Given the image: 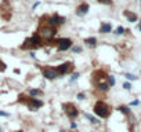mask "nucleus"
Wrapping results in <instances>:
<instances>
[{
  "label": "nucleus",
  "instance_id": "obj_1",
  "mask_svg": "<svg viewBox=\"0 0 141 132\" xmlns=\"http://www.w3.org/2000/svg\"><path fill=\"white\" fill-rule=\"evenodd\" d=\"M57 29L58 28H54L51 25H48L46 21H43L40 18L39 21V28H38V32L39 36L42 37L43 43H56V34H57Z\"/></svg>",
  "mask_w": 141,
  "mask_h": 132
},
{
  "label": "nucleus",
  "instance_id": "obj_2",
  "mask_svg": "<svg viewBox=\"0 0 141 132\" xmlns=\"http://www.w3.org/2000/svg\"><path fill=\"white\" fill-rule=\"evenodd\" d=\"M18 102L26 105L28 109L32 110V111H36L38 109H40V107L44 105V102H43V100L36 99L35 97H30V95H29V97H26V95H20V97H18Z\"/></svg>",
  "mask_w": 141,
  "mask_h": 132
},
{
  "label": "nucleus",
  "instance_id": "obj_3",
  "mask_svg": "<svg viewBox=\"0 0 141 132\" xmlns=\"http://www.w3.org/2000/svg\"><path fill=\"white\" fill-rule=\"evenodd\" d=\"M93 110H94V114L98 116L100 118H108L109 114H111V111H112V109L104 100H97Z\"/></svg>",
  "mask_w": 141,
  "mask_h": 132
},
{
  "label": "nucleus",
  "instance_id": "obj_4",
  "mask_svg": "<svg viewBox=\"0 0 141 132\" xmlns=\"http://www.w3.org/2000/svg\"><path fill=\"white\" fill-rule=\"evenodd\" d=\"M42 19L43 21H46L48 25H51V26H54V28H58V26H61V25H64L65 23V18L64 17H61L60 14H51V15H43L42 17Z\"/></svg>",
  "mask_w": 141,
  "mask_h": 132
},
{
  "label": "nucleus",
  "instance_id": "obj_5",
  "mask_svg": "<svg viewBox=\"0 0 141 132\" xmlns=\"http://www.w3.org/2000/svg\"><path fill=\"white\" fill-rule=\"evenodd\" d=\"M39 69L42 72L43 77L47 79V80H56V79H58V77H60L57 69L53 68V66H39Z\"/></svg>",
  "mask_w": 141,
  "mask_h": 132
},
{
  "label": "nucleus",
  "instance_id": "obj_6",
  "mask_svg": "<svg viewBox=\"0 0 141 132\" xmlns=\"http://www.w3.org/2000/svg\"><path fill=\"white\" fill-rule=\"evenodd\" d=\"M56 45H57V51L64 52V51L71 50V47L73 45V41L68 37H61L56 40Z\"/></svg>",
  "mask_w": 141,
  "mask_h": 132
},
{
  "label": "nucleus",
  "instance_id": "obj_7",
  "mask_svg": "<svg viewBox=\"0 0 141 132\" xmlns=\"http://www.w3.org/2000/svg\"><path fill=\"white\" fill-rule=\"evenodd\" d=\"M57 72H58V76H66V74H69L73 72V69H75V65H73V62H64V63H61L57 66Z\"/></svg>",
  "mask_w": 141,
  "mask_h": 132
},
{
  "label": "nucleus",
  "instance_id": "obj_8",
  "mask_svg": "<svg viewBox=\"0 0 141 132\" xmlns=\"http://www.w3.org/2000/svg\"><path fill=\"white\" fill-rule=\"evenodd\" d=\"M62 109H64V111H65L66 117H69L71 120H75V118L79 116L78 107L73 105V103H71V102H68V103H64V105H62Z\"/></svg>",
  "mask_w": 141,
  "mask_h": 132
},
{
  "label": "nucleus",
  "instance_id": "obj_9",
  "mask_svg": "<svg viewBox=\"0 0 141 132\" xmlns=\"http://www.w3.org/2000/svg\"><path fill=\"white\" fill-rule=\"evenodd\" d=\"M20 50H29V51H35V50H38V47H36V44L33 43V40L32 37H28L25 39V41L20 45Z\"/></svg>",
  "mask_w": 141,
  "mask_h": 132
},
{
  "label": "nucleus",
  "instance_id": "obj_10",
  "mask_svg": "<svg viewBox=\"0 0 141 132\" xmlns=\"http://www.w3.org/2000/svg\"><path fill=\"white\" fill-rule=\"evenodd\" d=\"M89 10H90V6H89V3H80L76 7V15L78 17H84L86 14L89 13Z\"/></svg>",
  "mask_w": 141,
  "mask_h": 132
},
{
  "label": "nucleus",
  "instance_id": "obj_11",
  "mask_svg": "<svg viewBox=\"0 0 141 132\" xmlns=\"http://www.w3.org/2000/svg\"><path fill=\"white\" fill-rule=\"evenodd\" d=\"M98 32L101 34H107V33H111L112 32V23L111 22H102L101 26L98 29Z\"/></svg>",
  "mask_w": 141,
  "mask_h": 132
},
{
  "label": "nucleus",
  "instance_id": "obj_12",
  "mask_svg": "<svg viewBox=\"0 0 141 132\" xmlns=\"http://www.w3.org/2000/svg\"><path fill=\"white\" fill-rule=\"evenodd\" d=\"M123 15L127 18V21L129 22H137V19H138V17H137V14L136 13H133V11H130V10H125L123 11Z\"/></svg>",
  "mask_w": 141,
  "mask_h": 132
},
{
  "label": "nucleus",
  "instance_id": "obj_13",
  "mask_svg": "<svg viewBox=\"0 0 141 132\" xmlns=\"http://www.w3.org/2000/svg\"><path fill=\"white\" fill-rule=\"evenodd\" d=\"M84 44H87L90 48H95L97 47V39L95 37H87V39H84Z\"/></svg>",
  "mask_w": 141,
  "mask_h": 132
},
{
  "label": "nucleus",
  "instance_id": "obj_14",
  "mask_svg": "<svg viewBox=\"0 0 141 132\" xmlns=\"http://www.w3.org/2000/svg\"><path fill=\"white\" fill-rule=\"evenodd\" d=\"M28 94L30 95V97H42V95H43V92L40 91V89H36V88H29L28 89Z\"/></svg>",
  "mask_w": 141,
  "mask_h": 132
},
{
  "label": "nucleus",
  "instance_id": "obj_15",
  "mask_svg": "<svg viewBox=\"0 0 141 132\" xmlns=\"http://www.w3.org/2000/svg\"><path fill=\"white\" fill-rule=\"evenodd\" d=\"M118 110L120 113H123V114H126V116H130V107H127V106H119Z\"/></svg>",
  "mask_w": 141,
  "mask_h": 132
},
{
  "label": "nucleus",
  "instance_id": "obj_16",
  "mask_svg": "<svg viewBox=\"0 0 141 132\" xmlns=\"http://www.w3.org/2000/svg\"><path fill=\"white\" fill-rule=\"evenodd\" d=\"M126 32V29L123 28V26H118V28H116L115 29V32H113V34L115 36H122V34H123Z\"/></svg>",
  "mask_w": 141,
  "mask_h": 132
},
{
  "label": "nucleus",
  "instance_id": "obj_17",
  "mask_svg": "<svg viewBox=\"0 0 141 132\" xmlns=\"http://www.w3.org/2000/svg\"><path fill=\"white\" fill-rule=\"evenodd\" d=\"M84 116H86V118H87V120H89V121H90V123H93V124H98V123H100V121H98V120H97V118H94L93 116H90V114H89V113H86V114H84Z\"/></svg>",
  "mask_w": 141,
  "mask_h": 132
},
{
  "label": "nucleus",
  "instance_id": "obj_18",
  "mask_svg": "<svg viewBox=\"0 0 141 132\" xmlns=\"http://www.w3.org/2000/svg\"><path fill=\"white\" fill-rule=\"evenodd\" d=\"M107 81H108V84H109V87H113V85H115V83H116V81H115V77H113L112 74L107 77Z\"/></svg>",
  "mask_w": 141,
  "mask_h": 132
},
{
  "label": "nucleus",
  "instance_id": "obj_19",
  "mask_svg": "<svg viewBox=\"0 0 141 132\" xmlns=\"http://www.w3.org/2000/svg\"><path fill=\"white\" fill-rule=\"evenodd\" d=\"M71 50H72V52H75V54L83 51V48H82V47H79V45H72V47H71Z\"/></svg>",
  "mask_w": 141,
  "mask_h": 132
},
{
  "label": "nucleus",
  "instance_id": "obj_20",
  "mask_svg": "<svg viewBox=\"0 0 141 132\" xmlns=\"http://www.w3.org/2000/svg\"><path fill=\"white\" fill-rule=\"evenodd\" d=\"M125 77H126L127 80H137V76H134V74H131V73H126Z\"/></svg>",
  "mask_w": 141,
  "mask_h": 132
},
{
  "label": "nucleus",
  "instance_id": "obj_21",
  "mask_svg": "<svg viewBox=\"0 0 141 132\" xmlns=\"http://www.w3.org/2000/svg\"><path fill=\"white\" fill-rule=\"evenodd\" d=\"M79 77H80V73H73L72 74V77H71V83H73V81H76Z\"/></svg>",
  "mask_w": 141,
  "mask_h": 132
},
{
  "label": "nucleus",
  "instance_id": "obj_22",
  "mask_svg": "<svg viewBox=\"0 0 141 132\" xmlns=\"http://www.w3.org/2000/svg\"><path fill=\"white\" fill-rule=\"evenodd\" d=\"M98 3H101V4H107V6H111L112 4V0H97Z\"/></svg>",
  "mask_w": 141,
  "mask_h": 132
},
{
  "label": "nucleus",
  "instance_id": "obj_23",
  "mask_svg": "<svg viewBox=\"0 0 141 132\" xmlns=\"http://www.w3.org/2000/svg\"><path fill=\"white\" fill-rule=\"evenodd\" d=\"M6 69H7V65H6L2 59H0V72H4Z\"/></svg>",
  "mask_w": 141,
  "mask_h": 132
},
{
  "label": "nucleus",
  "instance_id": "obj_24",
  "mask_svg": "<svg viewBox=\"0 0 141 132\" xmlns=\"http://www.w3.org/2000/svg\"><path fill=\"white\" fill-rule=\"evenodd\" d=\"M123 88L129 91V89H131V84H130V83H127V81H126V83H123Z\"/></svg>",
  "mask_w": 141,
  "mask_h": 132
},
{
  "label": "nucleus",
  "instance_id": "obj_25",
  "mask_svg": "<svg viewBox=\"0 0 141 132\" xmlns=\"http://www.w3.org/2000/svg\"><path fill=\"white\" fill-rule=\"evenodd\" d=\"M76 98H78L79 100H83V99L86 98V95H84L83 92H80V94H78V97H76Z\"/></svg>",
  "mask_w": 141,
  "mask_h": 132
},
{
  "label": "nucleus",
  "instance_id": "obj_26",
  "mask_svg": "<svg viewBox=\"0 0 141 132\" xmlns=\"http://www.w3.org/2000/svg\"><path fill=\"white\" fill-rule=\"evenodd\" d=\"M39 6H40V2H36L33 6H32V10H35V8H38L39 7Z\"/></svg>",
  "mask_w": 141,
  "mask_h": 132
},
{
  "label": "nucleus",
  "instance_id": "obj_27",
  "mask_svg": "<svg viewBox=\"0 0 141 132\" xmlns=\"http://www.w3.org/2000/svg\"><path fill=\"white\" fill-rule=\"evenodd\" d=\"M130 105H131V106H137V105H140V100H133Z\"/></svg>",
  "mask_w": 141,
  "mask_h": 132
},
{
  "label": "nucleus",
  "instance_id": "obj_28",
  "mask_svg": "<svg viewBox=\"0 0 141 132\" xmlns=\"http://www.w3.org/2000/svg\"><path fill=\"white\" fill-rule=\"evenodd\" d=\"M0 116H3V117H8V113H4V111H0Z\"/></svg>",
  "mask_w": 141,
  "mask_h": 132
},
{
  "label": "nucleus",
  "instance_id": "obj_29",
  "mask_svg": "<svg viewBox=\"0 0 141 132\" xmlns=\"http://www.w3.org/2000/svg\"><path fill=\"white\" fill-rule=\"evenodd\" d=\"M76 127H78V125H76V123H71V128H72V129H75Z\"/></svg>",
  "mask_w": 141,
  "mask_h": 132
},
{
  "label": "nucleus",
  "instance_id": "obj_30",
  "mask_svg": "<svg viewBox=\"0 0 141 132\" xmlns=\"http://www.w3.org/2000/svg\"><path fill=\"white\" fill-rule=\"evenodd\" d=\"M138 31H140V32H141V22H140V23H138Z\"/></svg>",
  "mask_w": 141,
  "mask_h": 132
},
{
  "label": "nucleus",
  "instance_id": "obj_31",
  "mask_svg": "<svg viewBox=\"0 0 141 132\" xmlns=\"http://www.w3.org/2000/svg\"><path fill=\"white\" fill-rule=\"evenodd\" d=\"M0 132H3V128H2V127H0Z\"/></svg>",
  "mask_w": 141,
  "mask_h": 132
},
{
  "label": "nucleus",
  "instance_id": "obj_32",
  "mask_svg": "<svg viewBox=\"0 0 141 132\" xmlns=\"http://www.w3.org/2000/svg\"><path fill=\"white\" fill-rule=\"evenodd\" d=\"M17 132H24V131H17Z\"/></svg>",
  "mask_w": 141,
  "mask_h": 132
}]
</instances>
